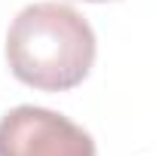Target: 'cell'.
Segmentation results:
<instances>
[{"instance_id":"obj_1","label":"cell","mask_w":156,"mask_h":156,"mask_svg":"<svg viewBox=\"0 0 156 156\" xmlns=\"http://www.w3.org/2000/svg\"><path fill=\"white\" fill-rule=\"evenodd\" d=\"M95 31L67 3L25 6L6 31V61L16 80L40 92L80 86L95 64Z\"/></svg>"},{"instance_id":"obj_3","label":"cell","mask_w":156,"mask_h":156,"mask_svg":"<svg viewBox=\"0 0 156 156\" xmlns=\"http://www.w3.org/2000/svg\"><path fill=\"white\" fill-rule=\"evenodd\" d=\"M89 3H104V0H89Z\"/></svg>"},{"instance_id":"obj_2","label":"cell","mask_w":156,"mask_h":156,"mask_svg":"<svg viewBox=\"0 0 156 156\" xmlns=\"http://www.w3.org/2000/svg\"><path fill=\"white\" fill-rule=\"evenodd\" d=\"M0 156H95V141L64 113L19 104L0 116Z\"/></svg>"}]
</instances>
